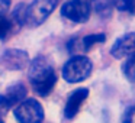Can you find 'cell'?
<instances>
[{
  "mask_svg": "<svg viewBox=\"0 0 135 123\" xmlns=\"http://www.w3.org/2000/svg\"><path fill=\"white\" fill-rule=\"evenodd\" d=\"M29 81L33 91L39 96H47L52 91L57 83V75L47 58L38 57L32 61L29 68Z\"/></svg>",
  "mask_w": 135,
  "mask_h": 123,
  "instance_id": "cell-1",
  "label": "cell"
},
{
  "mask_svg": "<svg viewBox=\"0 0 135 123\" xmlns=\"http://www.w3.org/2000/svg\"><path fill=\"white\" fill-rule=\"evenodd\" d=\"M91 61L84 55H76L65 62L62 68V77L68 83H80L91 74Z\"/></svg>",
  "mask_w": 135,
  "mask_h": 123,
  "instance_id": "cell-2",
  "label": "cell"
},
{
  "mask_svg": "<svg viewBox=\"0 0 135 123\" xmlns=\"http://www.w3.org/2000/svg\"><path fill=\"white\" fill-rule=\"evenodd\" d=\"M57 6V0H33L28 7H25L23 23L29 26H39L48 19Z\"/></svg>",
  "mask_w": 135,
  "mask_h": 123,
  "instance_id": "cell-3",
  "label": "cell"
},
{
  "mask_svg": "<svg viewBox=\"0 0 135 123\" xmlns=\"http://www.w3.org/2000/svg\"><path fill=\"white\" fill-rule=\"evenodd\" d=\"M15 117L19 123H41L44 120V109L35 99H28L16 107Z\"/></svg>",
  "mask_w": 135,
  "mask_h": 123,
  "instance_id": "cell-4",
  "label": "cell"
},
{
  "mask_svg": "<svg viewBox=\"0 0 135 123\" xmlns=\"http://www.w3.org/2000/svg\"><path fill=\"white\" fill-rule=\"evenodd\" d=\"M90 3L89 0H68L62 4L61 15L65 19L76 23H83L90 18Z\"/></svg>",
  "mask_w": 135,
  "mask_h": 123,
  "instance_id": "cell-5",
  "label": "cell"
},
{
  "mask_svg": "<svg viewBox=\"0 0 135 123\" xmlns=\"http://www.w3.org/2000/svg\"><path fill=\"white\" fill-rule=\"evenodd\" d=\"M25 96H26V90L22 84H16L10 87L6 93L0 96V113H4L15 104L23 101Z\"/></svg>",
  "mask_w": 135,
  "mask_h": 123,
  "instance_id": "cell-6",
  "label": "cell"
},
{
  "mask_svg": "<svg viewBox=\"0 0 135 123\" xmlns=\"http://www.w3.org/2000/svg\"><path fill=\"white\" fill-rule=\"evenodd\" d=\"M87 96H89L87 88H77V90H74L70 94V97L67 100V104H65V110H64V114L67 119H73L79 113L80 107L84 103V100L87 99Z\"/></svg>",
  "mask_w": 135,
  "mask_h": 123,
  "instance_id": "cell-7",
  "label": "cell"
},
{
  "mask_svg": "<svg viewBox=\"0 0 135 123\" xmlns=\"http://www.w3.org/2000/svg\"><path fill=\"white\" fill-rule=\"evenodd\" d=\"M2 64L9 70H22L28 64V55L26 52L19 49H9L3 54L0 58Z\"/></svg>",
  "mask_w": 135,
  "mask_h": 123,
  "instance_id": "cell-8",
  "label": "cell"
},
{
  "mask_svg": "<svg viewBox=\"0 0 135 123\" xmlns=\"http://www.w3.org/2000/svg\"><path fill=\"white\" fill-rule=\"evenodd\" d=\"M135 51V33H128L119 38L112 47V55L115 58H123V57L132 55Z\"/></svg>",
  "mask_w": 135,
  "mask_h": 123,
  "instance_id": "cell-9",
  "label": "cell"
},
{
  "mask_svg": "<svg viewBox=\"0 0 135 123\" xmlns=\"http://www.w3.org/2000/svg\"><path fill=\"white\" fill-rule=\"evenodd\" d=\"M106 39V36L103 33H96V35H87L84 36L83 39H80V42L77 45V49L76 51H89L91 47H94L96 44H102L103 41Z\"/></svg>",
  "mask_w": 135,
  "mask_h": 123,
  "instance_id": "cell-10",
  "label": "cell"
},
{
  "mask_svg": "<svg viewBox=\"0 0 135 123\" xmlns=\"http://www.w3.org/2000/svg\"><path fill=\"white\" fill-rule=\"evenodd\" d=\"M116 0H94L93 6L99 15L102 16H109L112 12V7H115Z\"/></svg>",
  "mask_w": 135,
  "mask_h": 123,
  "instance_id": "cell-11",
  "label": "cell"
},
{
  "mask_svg": "<svg viewBox=\"0 0 135 123\" xmlns=\"http://www.w3.org/2000/svg\"><path fill=\"white\" fill-rule=\"evenodd\" d=\"M123 73H125L126 78L135 83V54L128 57L125 65H123Z\"/></svg>",
  "mask_w": 135,
  "mask_h": 123,
  "instance_id": "cell-12",
  "label": "cell"
},
{
  "mask_svg": "<svg viewBox=\"0 0 135 123\" xmlns=\"http://www.w3.org/2000/svg\"><path fill=\"white\" fill-rule=\"evenodd\" d=\"M12 29V20L4 15H0V38H4Z\"/></svg>",
  "mask_w": 135,
  "mask_h": 123,
  "instance_id": "cell-13",
  "label": "cell"
},
{
  "mask_svg": "<svg viewBox=\"0 0 135 123\" xmlns=\"http://www.w3.org/2000/svg\"><path fill=\"white\" fill-rule=\"evenodd\" d=\"M135 6V0H116L115 7H118L119 10L123 12H128V10H134Z\"/></svg>",
  "mask_w": 135,
  "mask_h": 123,
  "instance_id": "cell-14",
  "label": "cell"
},
{
  "mask_svg": "<svg viewBox=\"0 0 135 123\" xmlns=\"http://www.w3.org/2000/svg\"><path fill=\"white\" fill-rule=\"evenodd\" d=\"M122 123H135V106L129 107L128 110L125 111L123 119H122Z\"/></svg>",
  "mask_w": 135,
  "mask_h": 123,
  "instance_id": "cell-15",
  "label": "cell"
},
{
  "mask_svg": "<svg viewBox=\"0 0 135 123\" xmlns=\"http://www.w3.org/2000/svg\"><path fill=\"white\" fill-rule=\"evenodd\" d=\"M10 6V0H0V15H4Z\"/></svg>",
  "mask_w": 135,
  "mask_h": 123,
  "instance_id": "cell-16",
  "label": "cell"
},
{
  "mask_svg": "<svg viewBox=\"0 0 135 123\" xmlns=\"http://www.w3.org/2000/svg\"><path fill=\"white\" fill-rule=\"evenodd\" d=\"M0 123H3V119H2V116H0Z\"/></svg>",
  "mask_w": 135,
  "mask_h": 123,
  "instance_id": "cell-17",
  "label": "cell"
}]
</instances>
